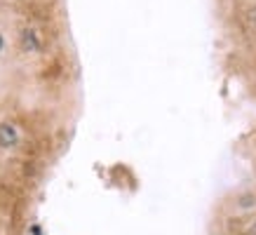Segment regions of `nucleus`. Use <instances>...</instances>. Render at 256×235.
<instances>
[{
    "mask_svg": "<svg viewBox=\"0 0 256 235\" xmlns=\"http://www.w3.org/2000/svg\"><path fill=\"white\" fill-rule=\"evenodd\" d=\"M0 144L2 146H14L16 144V132L12 125H0Z\"/></svg>",
    "mask_w": 256,
    "mask_h": 235,
    "instance_id": "1",
    "label": "nucleus"
}]
</instances>
